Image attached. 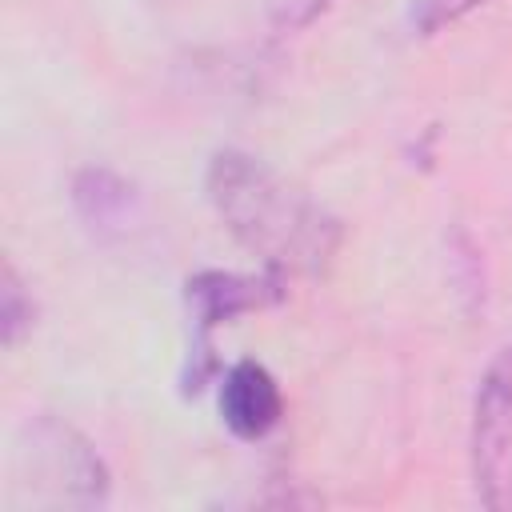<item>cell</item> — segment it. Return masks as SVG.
<instances>
[{
	"label": "cell",
	"instance_id": "6da1fadb",
	"mask_svg": "<svg viewBox=\"0 0 512 512\" xmlns=\"http://www.w3.org/2000/svg\"><path fill=\"white\" fill-rule=\"evenodd\" d=\"M208 196L232 236L280 276H316L336 256L340 224L248 152H220L208 168Z\"/></svg>",
	"mask_w": 512,
	"mask_h": 512
},
{
	"label": "cell",
	"instance_id": "7a4b0ae2",
	"mask_svg": "<svg viewBox=\"0 0 512 512\" xmlns=\"http://www.w3.org/2000/svg\"><path fill=\"white\" fill-rule=\"evenodd\" d=\"M12 472V484L28 492L24 500L40 508H92L104 504L108 492V472L100 456L88 448L84 436L52 416H36L24 428Z\"/></svg>",
	"mask_w": 512,
	"mask_h": 512
},
{
	"label": "cell",
	"instance_id": "3957f363",
	"mask_svg": "<svg viewBox=\"0 0 512 512\" xmlns=\"http://www.w3.org/2000/svg\"><path fill=\"white\" fill-rule=\"evenodd\" d=\"M288 276L264 268L256 276L240 272H200L188 280V316H192V344H188V368H184V388L200 392L208 372H212V328L228 324L240 312H256L264 304H276L284 296Z\"/></svg>",
	"mask_w": 512,
	"mask_h": 512
},
{
	"label": "cell",
	"instance_id": "277c9868",
	"mask_svg": "<svg viewBox=\"0 0 512 512\" xmlns=\"http://www.w3.org/2000/svg\"><path fill=\"white\" fill-rule=\"evenodd\" d=\"M472 476L488 508L512 512V344L488 364L476 392Z\"/></svg>",
	"mask_w": 512,
	"mask_h": 512
},
{
	"label": "cell",
	"instance_id": "5b68a950",
	"mask_svg": "<svg viewBox=\"0 0 512 512\" xmlns=\"http://www.w3.org/2000/svg\"><path fill=\"white\" fill-rule=\"evenodd\" d=\"M284 412L280 384L256 360H240L220 380V420L240 440H264Z\"/></svg>",
	"mask_w": 512,
	"mask_h": 512
},
{
	"label": "cell",
	"instance_id": "8992f818",
	"mask_svg": "<svg viewBox=\"0 0 512 512\" xmlns=\"http://www.w3.org/2000/svg\"><path fill=\"white\" fill-rule=\"evenodd\" d=\"M72 200H76V208H80V216L92 232H120V228H128V220L136 212L132 188L108 168L80 172L76 188H72Z\"/></svg>",
	"mask_w": 512,
	"mask_h": 512
},
{
	"label": "cell",
	"instance_id": "52a82bcc",
	"mask_svg": "<svg viewBox=\"0 0 512 512\" xmlns=\"http://www.w3.org/2000/svg\"><path fill=\"white\" fill-rule=\"evenodd\" d=\"M484 0H412L408 4V20L420 36L440 32L444 24H456L460 16H468L472 8H480Z\"/></svg>",
	"mask_w": 512,
	"mask_h": 512
},
{
	"label": "cell",
	"instance_id": "ba28073f",
	"mask_svg": "<svg viewBox=\"0 0 512 512\" xmlns=\"http://www.w3.org/2000/svg\"><path fill=\"white\" fill-rule=\"evenodd\" d=\"M0 324H4V344H16L24 328H32V300H24V288L16 272H4V304H0Z\"/></svg>",
	"mask_w": 512,
	"mask_h": 512
},
{
	"label": "cell",
	"instance_id": "9c48e42d",
	"mask_svg": "<svg viewBox=\"0 0 512 512\" xmlns=\"http://www.w3.org/2000/svg\"><path fill=\"white\" fill-rule=\"evenodd\" d=\"M332 0H264L268 8V20L280 28V32H296L304 24H312Z\"/></svg>",
	"mask_w": 512,
	"mask_h": 512
}]
</instances>
